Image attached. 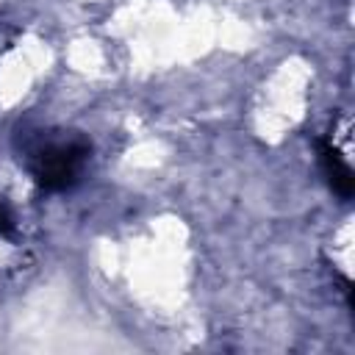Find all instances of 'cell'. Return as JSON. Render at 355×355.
Returning a JSON list of instances; mask_svg holds the SVG:
<instances>
[{
    "label": "cell",
    "instance_id": "obj_1",
    "mask_svg": "<svg viewBox=\"0 0 355 355\" xmlns=\"http://www.w3.org/2000/svg\"><path fill=\"white\" fill-rule=\"evenodd\" d=\"M25 155L33 180L44 191H67L78 183L92 155V144L80 133H39L33 141H28Z\"/></svg>",
    "mask_w": 355,
    "mask_h": 355
},
{
    "label": "cell",
    "instance_id": "obj_2",
    "mask_svg": "<svg viewBox=\"0 0 355 355\" xmlns=\"http://www.w3.org/2000/svg\"><path fill=\"white\" fill-rule=\"evenodd\" d=\"M319 158H322V166H324V175L333 186V191L344 200L352 197V189H355V178H352V169L349 164L341 158V153L330 144V141H319Z\"/></svg>",
    "mask_w": 355,
    "mask_h": 355
},
{
    "label": "cell",
    "instance_id": "obj_3",
    "mask_svg": "<svg viewBox=\"0 0 355 355\" xmlns=\"http://www.w3.org/2000/svg\"><path fill=\"white\" fill-rule=\"evenodd\" d=\"M14 233V216H11V211L0 202V236H11Z\"/></svg>",
    "mask_w": 355,
    "mask_h": 355
}]
</instances>
